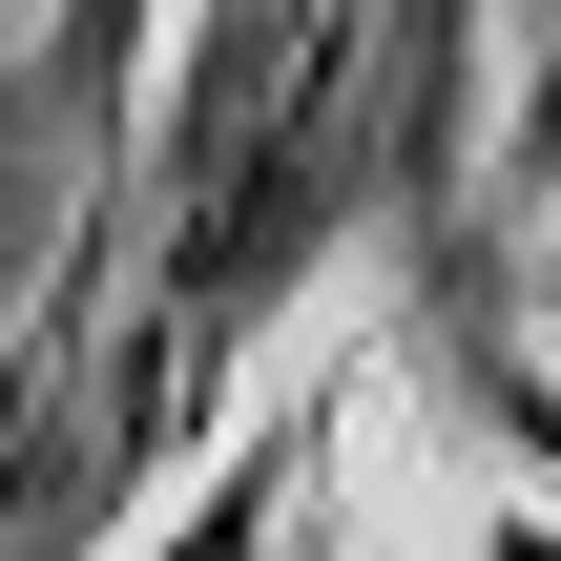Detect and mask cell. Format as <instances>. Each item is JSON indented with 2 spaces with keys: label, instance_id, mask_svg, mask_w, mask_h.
<instances>
[{
  "label": "cell",
  "instance_id": "obj_4",
  "mask_svg": "<svg viewBox=\"0 0 561 561\" xmlns=\"http://www.w3.org/2000/svg\"><path fill=\"white\" fill-rule=\"evenodd\" d=\"M0 21H42V0H0Z\"/></svg>",
  "mask_w": 561,
  "mask_h": 561
},
{
  "label": "cell",
  "instance_id": "obj_1",
  "mask_svg": "<svg viewBox=\"0 0 561 561\" xmlns=\"http://www.w3.org/2000/svg\"><path fill=\"white\" fill-rule=\"evenodd\" d=\"M375 62H396V0H187L167 125H146V208H167V250H146V437L354 229V187H375Z\"/></svg>",
  "mask_w": 561,
  "mask_h": 561
},
{
  "label": "cell",
  "instance_id": "obj_2",
  "mask_svg": "<svg viewBox=\"0 0 561 561\" xmlns=\"http://www.w3.org/2000/svg\"><path fill=\"white\" fill-rule=\"evenodd\" d=\"M500 187L561 208V0H520V83H500Z\"/></svg>",
  "mask_w": 561,
  "mask_h": 561
},
{
  "label": "cell",
  "instance_id": "obj_3",
  "mask_svg": "<svg viewBox=\"0 0 561 561\" xmlns=\"http://www.w3.org/2000/svg\"><path fill=\"white\" fill-rule=\"evenodd\" d=\"M458 561H561V500H520V479H500V500H479V541Z\"/></svg>",
  "mask_w": 561,
  "mask_h": 561
},
{
  "label": "cell",
  "instance_id": "obj_5",
  "mask_svg": "<svg viewBox=\"0 0 561 561\" xmlns=\"http://www.w3.org/2000/svg\"><path fill=\"white\" fill-rule=\"evenodd\" d=\"M541 333H561V291H541Z\"/></svg>",
  "mask_w": 561,
  "mask_h": 561
}]
</instances>
